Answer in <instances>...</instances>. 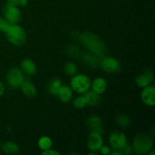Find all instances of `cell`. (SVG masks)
Returning a JSON list of instances; mask_svg holds the SVG:
<instances>
[{"mask_svg":"<svg viewBox=\"0 0 155 155\" xmlns=\"http://www.w3.org/2000/svg\"><path fill=\"white\" fill-rule=\"evenodd\" d=\"M71 36L75 39H77L88 51L101 58L107 53V48L105 43L99 36L92 32H74Z\"/></svg>","mask_w":155,"mask_h":155,"instance_id":"cell-1","label":"cell"},{"mask_svg":"<svg viewBox=\"0 0 155 155\" xmlns=\"http://www.w3.org/2000/svg\"><path fill=\"white\" fill-rule=\"evenodd\" d=\"M154 145L153 138L148 133H139L133 139V152L139 155L148 154L151 151Z\"/></svg>","mask_w":155,"mask_h":155,"instance_id":"cell-2","label":"cell"},{"mask_svg":"<svg viewBox=\"0 0 155 155\" xmlns=\"http://www.w3.org/2000/svg\"><path fill=\"white\" fill-rule=\"evenodd\" d=\"M5 36L10 43L18 47L23 46L26 43L27 38L24 29L18 24H12L5 33Z\"/></svg>","mask_w":155,"mask_h":155,"instance_id":"cell-3","label":"cell"},{"mask_svg":"<svg viewBox=\"0 0 155 155\" xmlns=\"http://www.w3.org/2000/svg\"><path fill=\"white\" fill-rule=\"evenodd\" d=\"M91 87V80L85 74H75L71 80V88L77 93L83 94Z\"/></svg>","mask_w":155,"mask_h":155,"instance_id":"cell-4","label":"cell"},{"mask_svg":"<svg viewBox=\"0 0 155 155\" xmlns=\"http://www.w3.org/2000/svg\"><path fill=\"white\" fill-rule=\"evenodd\" d=\"M6 80L7 83L11 87L14 89L21 88V85L24 83L25 78H24V73L21 69L18 68H12L8 71L6 75Z\"/></svg>","mask_w":155,"mask_h":155,"instance_id":"cell-5","label":"cell"},{"mask_svg":"<svg viewBox=\"0 0 155 155\" xmlns=\"http://www.w3.org/2000/svg\"><path fill=\"white\" fill-rule=\"evenodd\" d=\"M4 18L11 24H18L22 17L21 10L16 6L11 5L6 3L2 10Z\"/></svg>","mask_w":155,"mask_h":155,"instance_id":"cell-6","label":"cell"},{"mask_svg":"<svg viewBox=\"0 0 155 155\" xmlns=\"http://www.w3.org/2000/svg\"><path fill=\"white\" fill-rule=\"evenodd\" d=\"M99 66L103 71L110 74L118 72L120 69V62L116 58L105 55L101 58Z\"/></svg>","mask_w":155,"mask_h":155,"instance_id":"cell-7","label":"cell"},{"mask_svg":"<svg viewBox=\"0 0 155 155\" xmlns=\"http://www.w3.org/2000/svg\"><path fill=\"white\" fill-rule=\"evenodd\" d=\"M109 142L114 150H121L127 145V136L121 132H113L109 136Z\"/></svg>","mask_w":155,"mask_h":155,"instance_id":"cell-8","label":"cell"},{"mask_svg":"<svg viewBox=\"0 0 155 155\" xmlns=\"http://www.w3.org/2000/svg\"><path fill=\"white\" fill-rule=\"evenodd\" d=\"M103 145V139L101 135L95 132H90L87 139V147L92 152H98Z\"/></svg>","mask_w":155,"mask_h":155,"instance_id":"cell-9","label":"cell"},{"mask_svg":"<svg viewBox=\"0 0 155 155\" xmlns=\"http://www.w3.org/2000/svg\"><path fill=\"white\" fill-rule=\"evenodd\" d=\"M141 98L144 104L153 107L155 104V88L153 86H148L143 88L141 93Z\"/></svg>","mask_w":155,"mask_h":155,"instance_id":"cell-10","label":"cell"},{"mask_svg":"<svg viewBox=\"0 0 155 155\" xmlns=\"http://www.w3.org/2000/svg\"><path fill=\"white\" fill-rule=\"evenodd\" d=\"M80 58L82 61L92 68H96L99 67L100 61H101V58L98 57L90 51H85L80 54Z\"/></svg>","mask_w":155,"mask_h":155,"instance_id":"cell-11","label":"cell"},{"mask_svg":"<svg viewBox=\"0 0 155 155\" xmlns=\"http://www.w3.org/2000/svg\"><path fill=\"white\" fill-rule=\"evenodd\" d=\"M153 80H154V74H153L152 71L148 70L138 76L136 80V83L139 87L143 89V88L149 86L152 83Z\"/></svg>","mask_w":155,"mask_h":155,"instance_id":"cell-12","label":"cell"},{"mask_svg":"<svg viewBox=\"0 0 155 155\" xmlns=\"http://www.w3.org/2000/svg\"><path fill=\"white\" fill-rule=\"evenodd\" d=\"M84 98L86 100V104L91 106V107H96L99 105L101 103V97L100 95L95 92L92 90H88L84 93Z\"/></svg>","mask_w":155,"mask_h":155,"instance_id":"cell-13","label":"cell"},{"mask_svg":"<svg viewBox=\"0 0 155 155\" xmlns=\"http://www.w3.org/2000/svg\"><path fill=\"white\" fill-rule=\"evenodd\" d=\"M107 82H106V80L104 78H101V77L95 78L92 81V83H91L92 90L98 93V95L104 93L106 91V89H107Z\"/></svg>","mask_w":155,"mask_h":155,"instance_id":"cell-14","label":"cell"},{"mask_svg":"<svg viewBox=\"0 0 155 155\" xmlns=\"http://www.w3.org/2000/svg\"><path fill=\"white\" fill-rule=\"evenodd\" d=\"M57 95L61 102L68 103L73 97V90L70 86H61Z\"/></svg>","mask_w":155,"mask_h":155,"instance_id":"cell-15","label":"cell"},{"mask_svg":"<svg viewBox=\"0 0 155 155\" xmlns=\"http://www.w3.org/2000/svg\"><path fill=\"white\" fill-rule=\"evenodd\" d=\"M21 89L22 92L24 93V95L25 96L29 97V98L36 96V93H37L36 86L30 80H24V83L21 85Z\"/></svg>","mask_w":155,"mask_h":155,"instance_id":"cell-16","label":"cell"},{"mask_svg":"<svg viewBox=\"0 0 155 155\" xmlns=\"http://www.w3.org/2000/svg\"><path fill=\"white\" fill-rule=\"evenodd\" d=\"M21 68L23 73L28 75H33L36 72V66L34 62L30 58H25L21 61Z\"/></svg>","mask_w":155,"mask_h":155,"instance_id":"cell-17","label":"cell"},{"mask_svg":"<svg viewBox=\"0 0 155 155\" xmlns=\"http://www.w3.org/2000/svg\"><path fill=\"white\" fill-rule=\"evenodd\" d=\"M2 150L5 154H17L20 152V148L15 142L8 141L2 145Z\"/></svg>","mask_w":155,"mask_h":155,"instance_id":"cell-18","label":"cell"},{"mask_svg":"<svg viewBox=\"0 0 155 155\" xmlns=\"http://www.w3.org/2000/svg\"><path fill=\"white\" fill-rule=\"evenodd\" d=\"M62 86V82L60 79L54 78L48 84V92L51 95H57L59 89Z\"/></svg>","mask_w":155,"mask_h":155,"instance_id":"cell-19","label":"cell"},{"mask_svg":"<svg viewBox=\"0 0 155 155\" xmlns=\"http://www.w3.org/2000/svg\"><path fill=\"white\" fill-rule=\"evenodd\" d=\"M38 145L39 148L42 151L51 148L52 146V141L48 136H42L38 141Z\"/></svg>","mask_w":155,"mask_h":155,"instance_id":"cell-20","label":"cell"},{"mask_svg":"<svg viewBox=\"0 0 155 155\" xmlns=\"http://www.w3.org/2000/svg\"><path fill=\"white\" fill-rule=\"evenodd\" d=\"M86 124L90 130L101 125V119L97 115H92L86 120Z\"/></svg>","mask_w":155,"mask_h":155,"instance_id":"cell-21","label":"cell"},{"mask_svg":"<svg viewBox=\"0 0 155 155\" xmlns=\"http://www.w3.org/2000/svg\"><path fill=\"white\" fill-rule=\"evenodd\" d=\"M67 54L69 56L72 58L78 57L81 54V51H80V47H78L76 45H71L68 46L67 48Z\"/></svg>","mask_w":155,"mask_h":155,"instance_id":"cell-22","label":"cell"},{"mask_svg":"<svg viewBox=\"0 0 155 155\" xmlns=\"http://www.w3.org/2000/svg\"><path fill=\"white\" fill-rule=\"evenodd\" d=\"M116 122L120 127H127L130 124V119L127 115H120L116 118Z\"/></svg>","mask_w":155,"mask_h":155,"instance_id":"cell-23","label":"cell"},{"mask_svg":"<svg viewBox=\"0 0 155 155\" xmlns=\"http://www.w3.org/2000/svg\"><path fill=\"white\" fill-rule=\"evenodd\" d=\"M64 71L68 75H75L77 72V65L74 62H68L64 66Z\"/></svg>","mask_w":155,"mask_h":155,"instance_id":"cell-24","label":"cell"},{"mask_svg":"<svg viewBox=\"0 0 155 155\" xmlns=\"http://www.w3.org/2000/svg\"><path fill=\"white\" fill-rule=\"evenodd\" d=\"M74 106L77 109H82L85 107L86 105V100H85L84 96H78L74 99Z\"/></svg>","mask_w":155,"mask_h":155,"instance_id":"cell-25","label":"cell"},{"mask_svg":"<svg viewBox=\"0 0 155 155\" xmlns=\"http://www.w3.org/2000/svg\"><path fill=\"white\" fill-rule=\"evenodd\" d=\"M12 24L9 23L4 17L0 16V31L5 33L8 30V29L10 28Z\"/></svg>","mask_w":155,"mask_h":155,"instance_id":"cell-26","label":"cell"},{"mask_svg":"<svg viewBox=\"0 0 155 155\" xmlns=\"http://www.w3.org/2000/svg\"><path fill=\"white\" fill-rule=\"evenodd\" d=\"M121 151H122L123 154H127V155H129V154H131L133 153V146H132V145H130V144H129L128 142L127 143V145H125V146L124 147V148L121 149Z\"/></svg>","mask_w":155,"mask_h":155,"instance_id":"cell-27","label":"cell"},{"mask_svg":"<svg viewBox=\"0 0 155 155\" xmlns=\"http://www.w3.org/2000/svg\"><path fill=\"white\" fill-rule=\"evenodd\" d=\"M42 154L43 155H59L61 154L60 152L55 151V150H52L51 148H48V149L45 150L42 152Z\"/></svg>","mask_w":155,"mask_h":155,"instance_id":"cell-28","label":"cell"},{"mask_svg":"<svg viewBox=\"0 0 155 155\" xmlns=\"http://www.w3.org/2000/svg\"><path fill=\"white\" fill-rule=\"evenodd\" d=\"M99 151L101 152V154L104 155H107L110 154V152H111V149L109 148L108 146H105V145H102L101 148H100Z\"/></svg>","mask_w":155,"mask_h":155,"instance_id":"cell-29","label":"cell"},{"mask_svg":"<svg viewBox=\"0 0 155 155\" xmlns=\"http://www.w3.org/2000/svg\"><path fill=\"white\" fill-rule=\"evenodd\" d=\"M91 132H95V133H98V134L101 135L103 133H104V129H103L102 126H99V127H95V128L94 129H92V130H90Z\"/></svg>","mask_w":155,"mask_h":155,"instance_id":"cell-30","label":"cell"},{"mask_svg":"<svg viewBox=\"0 0 155 155\" xmlns=\"http://www.w3.org/2000/svg\"><path fill=\"white\" fill-rule=\"evenodd\" d=\"M7 4L18 7L20 5V0H8Z\"/></svg>","mask_w":155,"mask_h":155,"instance_id":"cell-31","label":"cell"},{"mask_svg":"<svg viewBox=\"0 0 155 155\" xmlns=\"http://www.w3.org/2000/svg\"><path fill=\"white\" fill-rule=\"evenodd\" d=\"M5 92V86L2 82L0 81V97L2 96Z\"/></svg>","mask_w":155,"mask_h":155,"instance_id":"cell-32","label":"cell"},{"mask_svg":"<svg viewBox=\"0 0 155 155\" xmlns=\"http://www.w3.org/2000/svg\"><path fill=\"white\" fill-rule=\"evenodd\" d=\"M27 2L28 0H20V5L24 7V6H26L27 4Z\"/></svg>","mask_w":155,"mask_h":155,"instance_id":"cell-33","label":"cell"},{"mask_svg":"<svg viewBox=\"0 0 155 155\" xmlns=\"http://www.w3.org/2000/svg\"><path fill=\"white\" fill-rule=\"evenodd\" d=\"M0 154H1V151H0Z\"/></svg>","mask_w":155,"mask_h":155,"instance_id":"cell-34","label":"cell"}]
</instances>
